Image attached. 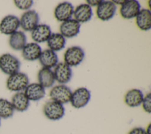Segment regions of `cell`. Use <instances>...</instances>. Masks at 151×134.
<instances>
[{
  "instance_id": "cell-27",
  "label": "cell",
  "mask_w": 151,
  "mask_h": 134,
  "mask_svg": "<svg viewBox=\"0 0 151 134\" xmlns=\"http://www.w3.org/2000/svg\"><path fill=\"white\" fill-rule=\"evenodd\" d=\"M143 109L145 112L150 113L151 112V93H148L145 97H143L142 102Z\"/></svg>"
},
{
  "instance_id": "cell-31",
  "label": "cell",
  "mask_w": 151,
  "mask_h": 134,
  "mask_svg": "<svg viewBox=\"0 0 151 134\" xmlns=\"http://www.w3.org/2000/svg\"><path fill=\"white\" fill-rule=\"evenodd\" d=\"M125 1H113L112 2L115 4H120V5H122L124 2Z\"/></svg>"
},
{
  "instance_id": "cell-22",
  "label": "cell",
  "mask_w": 151,
  "mask_h": 134,
  "mask_svg": "<svg viewBox=\"0 0 151 134\" xmlns=\"http://www.w3.org/2000/svg\"><path fill=\"white\" fill-rule=\"evenodd\" d=\"M38 80L39 84L44 88L51 87L55 82V77L53 71L47 68H41L38 73Z\"/></svg>"
},
{
  "instance_id": "cell-8",
  "label": "cell",
  "mask_w": 151,
  "mask_h": 134,
  "mask_svg": "<svg viewBox=\"0 0 151 134\" xmlns=\"http://www.w3.org/2000/svg\"><path fill=\"white\" fill-rule=\"evenodd\" d=\"M40 18L35 10H28L24 12L19 19L20 27L25 31H32L38 25Z\"/></svg>"
},
{
  "instance_id": "cell-5",
  "label": "cell",
  "mask_w": 151,
  "mask_h": 134,
  "mask_svg": "<svg viewBox=\"0 0 151 134\" xmlns=\"http://www.w3.org/2000/svg\"><path fill=\"white\" fill-rule=\"evenodd\" d=\"M71 94V90L65 84L57 85L50 91V97L51 100L62 104L70 102Z\"/></svg>"
},
{
  "instance_id": "cell-11",
  "label": "cell",
  "mask_w": 151,
  "mask_h": 134,
  "mask_svg": "<svg viewBox=\"0 0 151 134\" xmlns=\"http://www.w3.org/2000/svg\"><path fill=\"white\" fill-rule=\"evenodd\" d=\"M140 10V5L137 1H125L120 9L121 16L124 19H132L136 17Z\"/></svg>"
},
{
  "instance_id": "cell-14",
  "label": "cell",
  "mask_w": 151,
  "mask_h": 134,
  "mask_svg": "<svg viewBox=\"0 0 151 134\" xmlns=\"http://www.w3.org/2000/svg\"><path fill=\"white\" fill-rule=\"evenodd\" d=\"M24 93L30 101H38L45 95V88L37 83L29 84L25 89Z\"/></svg>"
},
{
  "instance_id": "cell-15",
  "label": "cell",
  "mask_w": 151,
  "mask_h": 134,
  "mask_svg": "<svg viewBox=\"0 0 151 134\" xmlns=\"http://www.w3.org/2000/svg\"><path fill=\"white\" fill-rule=\"evenodd\" d=\"M52 34L51 28L46 24H38L31 31V38L36 43L47 41Z\"/></svg>"
},
{
  "instance_id": "cell-29",
  "label": "cell",
  "mask_w": 151,
  "mask_h": 134,
  "mask_svg": "<svg viewBox=\"0 0 151 134\" xmlns=\"http://www.w3.org/2000/svg\"><path fill=\"white\" fill-rule=\"evenodd\" d=\"M101 1H94V0H87V4L90 6H98Z\"/></svg>"
},
{
  "instance_id": "cell-4",
  "label": "cell",
  "mask_w": 151,
  "mask_h": 134,
  "mask_svg": "<svg viewBox=\"0 0 151 134\" xmlns=\"http://www.w3.org/2000/svg\"><path fill=\"white\" fill-rule=\"evenodd\" d=\"M91 98V93L86 87H80L72 92L70 102L71 106L76 109H80L85 107L89 102Z\"/></svg>"
},
{
  "instance_id": "cell-16",
  "label": "cell",
  "mask_w": 151,
  "mask_h": 134,
  "mask_svg": "<svg viewBox=\"0 0 151 134\" xmlns=\"http://www.w3.org/2000/svg\"><path fill=\"white\" fill-rule=\"evenodd\" d=\"M41 53V47L36 43L26 44L22 50V57L27 61H34L39 59Z\"/></svg>"
},
{
  "instance_id": "cell-12",
  "label": "cell",
  "mask_w": 151,
  "mask_h": 134,
  "mask_svg": "<svg viewBox=\"0 0 151 134\" xmlns=\"http://www.w3.org/2000/svg\"><path fill=\"white\" fill-rule=\"evenodd\" d=\"M80 30V24L75 19H70L61 23L60 34L64 37L72 38L77 36Z\"/></svg>"
},
{
  "instance_id": "cell-2",
  "label": "cell",
  "mask_w": 151,
  "mask_h": 134,
  "mask_svg": "<svg viewBox=\"0 0 151 134\" xmlns=\"http://www.w3.org/2000/svg\"><path fill=\"white\" fill-rule=\"evenodd\" d=\"M21 62L15 56L5 53L0 56V70L5 74L11 75L19 71Z\"/></svg>"
},
{
  "instance_id": "cell-10",
  "label": "cell",
  "mask_w": 151,
  "mask_h": 134,
  "mask_svg": "<svg viewBox=\"0 0 151 134\" xmlns=\"http://www.w3.org/2000/svg\"><path fill=\"white\" fill-rule=\"evenodd\" d=\"M55 80L60 84H64L70 81L72 77V70L65 63H58L53 71Z\"/></svg>"
},
{
  "instance_id": "cell-7",
  "label": "cell",
  "mask_w": 151,
  "mask_h": 134,
  "mask_svg": "<svg viewBox=\"0 0 151 134\" xmlns=\"http://www.w3.org/2000/svg\"><path fill=\"white\" fill-rule=\"evenodd\" d=\"M117 6L112 1H101L97 6L96 15L101 21H109L115 15Z\"/></svg>"
},
{
  "instance_id": "cell-20",
  "label": "cell",
  "mask_w": 151,
  "mask_h": 134,
  "mask_svg": "<svg viewBox=\"0 0 151 134\" xmlns=\"http://www.w3.org/2000/svg\"><path fill=\"white\" fill-rule=\"evenodd\" d=\"M11 102L14 110L18 112L26 111L29 106V100L23 91L16 92L13 95Z\"/></svg>"
},
{
  "instance_id": "cell-30",
  "label": "cell",
  "mask_w": 151,
  "mask_h": 134,
  "mask_svg": "<svg viewBox=\"0 0 151 134\" xmlns=\"http://www.w3.org/2000/svg\"><path fill=\"white\" fill-rule=\"evenodd\" d=\"M146 134H151V123H149L145 130Z\"/></svg>"
},
{
  "instance_id": "cell-32",
  "label": "cell",
  "mask_w": 151,
  "mask_h": 134,
  "mask_svg": "<svg viewBox=\"0 0 151 134\" xmlns=\"http://www.w3.org/2000/svg\"><path fill=\"white\" fill-rule=\"evenodd\" d=\"M0 126H1V118H0Z\"/></svg>"
},
{
  "instance_id": "cell-24",
  "label": "cell",
  "mask_w": 151,
  "mask_h": 134,
  "mask_svg": "<svg viewBox=\"0 0 151 134\" xmlns=\"http://www.w3.org/2000/svg\"><path fill=\"white\" fill-rule=\"evenodd\" d=\"M47 41L50 50L54 52L63 49L66 43L65 37L60 33H52Z\"/></svg>"
},
{
  "instance_id": "cell-3",
  "label": "cell",
  "mask_w": 151,
  "mask_h": 134,
  "mask_svg": "<svg viewBox=\"0 0 151 134\" xmlns=\"http://www.w3.org/2000/svg\"><path fill=\"white\" fill-rule=\"evenodd\" d=\"M43 112L47 119L51 120H58L64 116L65 108L63 104L50 100L46 102L44 105Z\"/></svg>"
},
{
  "instance_id": "cell-1",
  "label": "cell",
  "mask_w": 151,
  "mask_h": 134,
  "mask_svg": "<svg viewBox=\"0 0 151 134\" xmlns=\"http://www.w3.org/2000/svg\"><path fill=\"white\" fill-rule=\"evenodd\" d=\"M29 84L28 76L22 72H17L9 76L6 80V88L11 91L19 92L24 90Z\"/></svg>"
},
{
  "instance_id": "cell-18",
  "label": "cell",
  "mask_w": 151,
  "mask_h": 134,
  "mask_svg": "<svg viewBox=\"0 0 151 134\" xmlns=\"http://www.w3.org/2000/svg\"><path fill=\"white\" fill-rule=\"evenodd\" d=\"M142 91L137 89H133L129 90L125 94L124 100L126 105L131 107L140 106L143 99Z\"/></svg>"
},
{
  "instance_id": "cell-17",
  "label": "cell",
  "mask_w": 151,
  "mask_h": 134,
  "mask_svg": "<svg viewBox=\"0 0 151 134\" xmlns=\"http://www.w3.org/2000/svg\"><path fill=\"white\" fill-rule=\"evenodd\" d=\"M75 19L80 24L89 21L92 16L93 11L91 7L87 4H82L76 8L73 12Z\"/></svg>"
},
{
  "instance_id": "cell-13",
  "label": "cell",
  "mask_w": 151,
  "mask_h": 134,
  "mask_svg": "<svg viewBox=\"0 0 151 134\" xmlns=\"http://www.w3.org/2000/svg\"><path fill=\"white\" fill-rule=\"evenodd\" d=\"M74 12L73 5L68 2H63L58 4L54 10V17L60 22L71 19Z\"/></svg>"
},
{
  "instance_id": "cell-9",
  "label": "cell",
  "mask_w": 151,
  "mask_h": 134,
  "mask_svg": "<svg viewBox=\"0 0 151 134\" xmlns=\"http://www.w3.org/2000/svg\"><path fill=\"white\" fill-rule=\"evenodd\" d=\"M20 27L19 19L13 15L4 17L0 22V32L5 35H11Z\"/></svg>"
},
{
  "instance_id": "cell-26",
  "label": "cell",
  "mask_w": 151,
  "mask_h": 134,
  "mask_svg": "<svg viewBox=\"0 0 151 134\" xmlns=\"http://www.w3.org/2000/svg\"><path fill=\"white\" fill-rule=\"evenodd\" d=\"M14 3L18 9L21 10H27L32 6L34 2L31 0H15L14 1Z\"/></svg>"
},
{
  "instance_id": "cell-6",
  "label": "cell",
  "mask_w": 151,
  "mask_h": 134,
  "mask_svg": "<svg viewBox=\"0 0 151 134\" xmlns=\"http://www.w3.org/2000/svg\"><path fill=\"white\" fill-rule=\"evenodd\" d=\"M85 53L79 46H73L67 49L64 55V63L70 67L77 66L83 60Z\"/></svg>"
},
{
  "instance_id": "cell-28",
  "label": "cell",
  "mask_w": 151,
  "mask_h": 134,
  "mask_svg": "<svg viewBox=\"0 0 151 134\" xmlns=\"http://www.w3.org/2000/svg\"><path fill=\"white\" fill-rule=\"evenodd\" d=\"M128 134H146L145 129L141 127H136L131 129Z\"/></svg>"
},
{
  "instance_id": "cell-25",
  "label": "cell",
  "mask_w": 151,
  "mask_h": 134,
  "mask_svg": "<svg viewBox=\"0 0 151 134\" xmlns=\"http://www.w3.org/2000/svg\"><path fill=\"white\" fill-rule=\"evenodd\" d=\"M14 110L10 101L3 98L0 99V118L5 119L12 117Z\"/></svg>"
},
{
  "instance_id": "cell-19",
  "label": "cell",
  "mask_w": 151,
  "mask_h": 134,
  "mask_svg": "<svg viewBox=\"0 0 151 134\" xmlns=\"http://www.w3.org/2000/svg\"><path fill=\"white\" fill-rule=\"evenodd\" d=\"M137 26L142 31H148L151 28V12L149 9L143 8L136 17Z\"/></svg>"
},
{
  "instance_id": "cell-21",
  "label": "cell",
  "mask_w": 151,
  "mask_h": 134,
  "mask_svg": "<svg viewBox=\"0 0 151 134\" xmlns=\"http://www.w3.org/2000/svg\"><path fill=\"white\" fill-rule=\"evenodd\" d=\"M39 61L44 68L50 69L55 67L58 64V58L54 51L50 49H47L42 51L39 57Z\"/></svg>"
},
{
  "instance_id": "cell-23",
  "label": "cell",
  "mask_w": 151,
  "mask_h": 134,
  "mask_svg": "<svg viewBox=\"0 0 151 134\" xmlns=\"http://www.w3.org/2000/svg\"><path fill=\"white\" fill-rule=\"evenodd\" d=\"M27 44V37L24 32L17 31L9 38V45L14 50H21Z\"/></svg>"
}]
</instances>
